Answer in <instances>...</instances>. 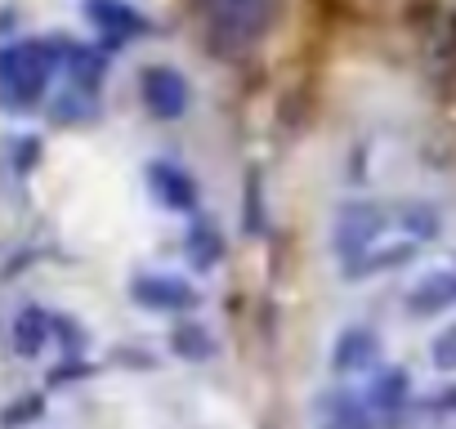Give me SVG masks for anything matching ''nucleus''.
<instances>
[{
  "label": "nucleus",
  "instance_id": "4",
  "mask_svg": "<svg viewBox=\"0 0 456 429\" xmlns=\"http://www.w3.org/2000/svg\"><path fill=\"white\" fill-rule=\"evenodd\" d=\"M130 304L139 313H152V318H192L201 309V287H192V278L183 273H170V269H139L130 273V287H126Z\"/></svg>",
  "mask_w": 456,
  "mask_h": 429
},
{
  "label": "nucleus",
  "instance_id": "15",
  "mask_svg": "<svg viewBox=\"0 0 456 429\" xmlns=\"http://www.w3.org/2000/svg\"><path fill=\"white\" fill-rule=\"evenodd\" d=\"M429 367L438 376H456V313L429 336Z\"/></svg>",
  "mask_w": 456,
  "mask_h": 429
},
{
  "label": "nucleus",
  "instance_id": "14",
  "mask_svg": "<svg viewBox=\"0 0 456 429\" xmlns=\"http://www.w3.org/2000/svg\"><path fill=\"white\" fill-rule=\"evenodd\" d=\"M170 349H175V358H183V362H206V358L215 353V340H210V331H206L197 318H179V322L170 327Z\"/></svg>",
  "mask_w": 456,
  "mask_h": 429
},
{
  "label": "nucleus",
  "instance_id": "13",
  "mask_svg": "<svg viewBox=\"0 0 456 429\" xmlns=\"http://www.w3.org/2000/svg\"><path fill=\"white\" fill-rule=\"evenodd\" d=\"M63 72H68V85H72V94H81V99H99V90H103V81H108V63H103V54L94 50V45H77V41H63Z\"/></svg>",
  "mask_w": 456,
  "mask_h": 429
},
{
  "label": "nucleus",
  "instance_id": "3",
  "mask_svg": "<svg viewBox=\"0 0 456 429\" xmlns=\"http://www.w3.org/2000/svg\"><path fill=\"white\" fill-rule=\"evenodd\" d=\"M197 14L215 50L242 54V50H256L273 32L278 0H197Z\"/></svg>",
  "mask_w": 456,
  "mask_h": 429
},
{
  "label": "nucleus",
  "instance_id": "10",
  "mask_svg": "<svg viewBox=\"0 0 456 429\" xmlns=\"http://www.w3.org/2000/svg\"><path fill=\"white\" fill-rule=\"evenodd\" d=\"M314 416H318V429H380L362 384H336V389H322L314 398Z\"/></svg>",
  "mask_w": 456,
  "mask_h": 429
},
{
  "label": "nucleus",
  "instance_id": "1",
  "mask_svg": "<svg viewBox=\"0 0 456 429\" xmlns=\"http://www.w3.org/2000/svg\"><path fill=\"white\" fill-rule=\"evenodd\" d=\"M447 229V214L438 201L407 197V201H376L354 197L340 201L331 214V260L340 278L367 282L385 278L416 255H425Z\"/></svg>",
  "mask_w": 456,
  "mask_h": 429
},
{
  "label": "nucleus",
  "instance_id": "11",
  "mask_svg": "<svg viewBox=\"0 0 456 429\" xmlns=\"http://www.w3.org/2000/svg\"><path fill=\"white\" fill-rule=\"evenodd\" d=\"M362 393H367V402H371V411H376L380 429H389V425H398V420H403V411L411 407V398H416V384H411L407 367H398V362H385V367H380L371 380H362Z\"/></svg>",
  "mask_w": 456,
  "mask_h": 429
},
{
  "label": "nucleus",
  "instance_id": "2",
  "mask_svg": "<svg viewBox=\"0 0 456 429\" xmlns=\"http://www.w3.org/2000/svg\"><path fill=\"white\" fill-rule=\"evenodd\" d=\"M63 72V36H28L0 45V108L5 112H32L45 103L54 77Z\"/></svg>",
  "mask_w": 456,
  "mask_h": 429
},
{
  "label": "nucleus",
  "instance_id": "17",
  "mask_svg": "<svg viewBox=\"0 0 456 429\" xmlns=\"http://www.w3.org/2000/svg\"><path fill=\"white\" fill-rule=\"evenodd\" d=\"M438 407H443L447 416H456V384H447V389L438 393Z\"/></svg>",
  "mask_w": 456,
  "mask_h": 429
},
{
  "label": "nucleus",
  "instance_id": "8",
  "mask_svg": "<svg viewBox=\"0 0 456 429\" xmlns=\"http://www.w3.org/2000/svg\"><path fill=\"white\" fill-rule=\"evenodd\" d=\"M143 183H148V197L166 214H188V220H192L197 206H201V188H197V179L179 161H166V157L148 161L143 166Z\"/></svg>",
  "mask_w": 456,
  "mask_h": 429
},
{
  "label": "nucleus",
  "instance_id": "7",
  "mask_svg": "<svg viewBox=\"0 0 456 429\" xmlns=\"http://www.w3.org/2000/svg\"><path fill=\"white\" fill-rule=\"evenodd\" d=\"M403 313L416 322H434V318H452L456 313V255L425 264L407 291H403Z\"/></svg>",
  "mask_w": 456,
  "mask_h": 429
},
{
  "label": "nucleus",
  "instance_id": "5",
  "mask_svg": "<svg viewBox=\"0 0 456 429\" xmlns=\"http://www.w3.org/2000/svg\"><path fill=\"white\" fill-rule=\"evenodd\" d=\"M385 362H389V358H385V336H380V327H371V322H345V327L331 336V344H327V371H331L340 384H362V380H371Z\"/></svg>",
  "mask_w": 456,
  "mask_h": 429
},
{
  "label": "nucleus",
  "instance_id": "6",
  "mask_svg": "<svg viewBox=\"0 0 456 429\" xmlns=\"http://www.w3.org/2000/svg\"><path fill=\"white\" fill-rule=\"evenodd\" d=\"M134 90H139L143 112L161 125H175L192 112V81L175 63H143L134 77Z\"/></svg>",
  "mask_w": 456,
  "mask_h": 429
},
{
  "label": "nucleus",
  "instance_id": "12",
  "mask_svg": "<svg viewBox=\"0 0 456 429\" xmlns=\"http://www.w3.org/2000/svg\"><path fill=\"white\" fill-rule=\"evenodd\" d=\"M10 344L23 362H37L45 358L50 344H59V327H54V309L45 304H23L10 322Z\"/></svg>",
  "mask_w": 456,
  "mask_h": 429
},
{
  "label": "nucleus",
  "instance_id": "16",
  "mask_svg": "<svg viewBox=\"0 0 456 429\" xmlns=\"http://www.w3.org/2000/svg\"><path fill=\"white\" fill-rule=\"evenodd\" d=\"M188 247H192V260H197V269H215V264L224 260V238H219V229H215V224L206 229V220H197V224H192V233H188Z\"/></svg>",
  "mask_w": 456,
  "mask_h": 429
},
{
  "label": "nucleus",
  "instance_id": "9",
  "mask_svg": "<svg viewBox=\"0 0 456 429\" xmlns=\"http://www.w3.org/2000/svg\"><path fill=\"white\" fill-rule=\"evenodd\" d=\"M81 14L112 50H121L130 41H143L152 32V19L139 14L130 0H81Z\"/></svg>",
  "mask_w": 456,
  "mask_h": 429
}]
</instances>
